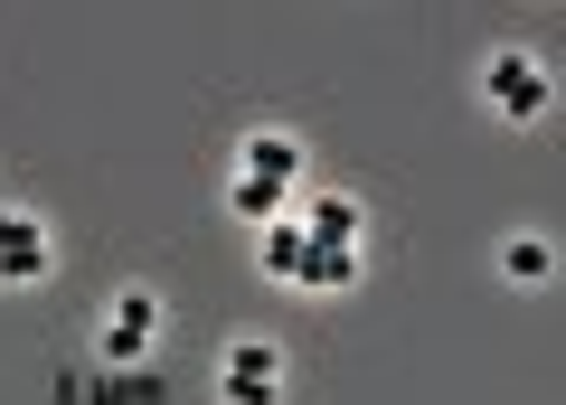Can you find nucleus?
I'll return each instance as SVG.
<instances>
[{
  "label": "nucleus",
  "instance_id": "f257e3e1",
  "mask_svg": "<svg viewBox=\"0 0 566 405\" xmlns=\"http://www.w3.org/2000/svg\"><path fill=\"white\" fill-rule=\"evenodd\" d=\"M482 104H491L501 122H538V114H547V66L528 57V47H501V57L482 66Z\"/></svg>",
  "mask_w": 566,
  "mask_h": 405
},
{
  "label": "nucleus",
  "instance_id": "20e7f679",
  "mask_svg": "<svg viewBox=\"0 0 566 405\" xmlns=\"http://www.w3.org/2000/svg\"><path fill=\"white\" fill-rule=\"evenodd\" d=\"M48 264H57V245H48V217H29V207H0V284H48Z\"/></svg>",
  "mask_w": 566,
  "mask_h": 405
},
{
  "label": "nucleus",
  "instance_id": "423d86ee",
  "mask_svg": "<svg viewBox=\"0 0 566 405\" xmlns=\"http://www.w3.org/2000/svg\"><path fill=\"white\" fill-rule=\"evenodd\" d=\"M255 264H264V284H293V292H303V274H312V236H303V217L255 226Z\"/></svg>",
  "mask_w": 566,
  "mask_h": 405
},
{
  "label": "nucleus",
  "instance_id": "6e6552de",
  "mask_svg": "<svg viewBox=\"0 0 566 405\" xmlns=\"http://www.w3.org/2000/svg\"><path fill=\"white\" fill-rule=\"evenodd\" d=\"M303 292H322V302L359 292V245H312V274H303Z\"/></svg>",
  "mask_w": 566,
  "mask_h": 405
},
{
  "label": "nucleus",
  "instance_id": "1a4fd4ad",
  "mask_svg": "<svg viewBox=\"0 0 566 405\" xmlns=\"http://www.w3.org/2000/svg\"><path fill=\"white\" fill-rule=\"evenodd\" d=\"M227 207H237L245 226H274V217H293V207H303V189H264V180H227Z\"/></svg>",
  "mask_w": 566,
  "mask_h": 405
},
{
  "label": "nucleus",
  "instance_id": "7ed1b4c3",
  "mask_svg": "<svg viewBox=\"0 0 566 405\" xmlns=\"http://www.w3.org/2000/svg\"><path fill=\"white\" fill-rule=\"evenodd\" d=\"M161 349V292H114V311H104V367H142Z\"/></svg>",
  "mask_w": 566,
  "mask_h": 405
},
{
  "label": "nucleus",
  "instance_id": "f03ea898",
  "mask_svg": "<svg viewBox=\"0 0 566 405\" xmlns=\"http://www.w3.org/2000/svg\"><path fill=\"white\" fill-rule=\"evenodd\" d=\"M218 405H283V349L274 340H227Z\"/></svg>",
  "mask_w": 566,
  "mask_h": 405
},
{
  "label": "nucleus",
  "instance_id": "9d476101",
  "mask_svg": "<svg viewBox=\"0 0 566 405\" xmlns=\"http://www.w3.org/2000/svg\"><path fill=\"white\" fill-rule=\"evenodd\" d=\"M501 274H510L520 292H528V284H547V274H557V255H547V236H510V245H501Z\"/></svg>",
  "mask_w": 566,
  "mask_h": 405
},
{
  "label": "nucleus",
  "instance_id": "0eeeda50",
  "mask_svg": "<svg viewBox=\"0 0 566 405\" xmlns=\"http://www.w3.org/2000/svg\"><path fill=\"white\" fill-rule=\"evenodd\" d=\"M293 217H303V236H312V245H359V226H368L349 189H312V199L293 207Z\"/></svg>",
  "mask_w": 566,
  "mask_h": 405
},
{
  "label": "nucleus",
  "instance_id": "39448f33",
  "mask_svg": "<svg viewBox=\"0 0 566 405\" xmlns=\"http://www.w3.org/2000/svg\"><path fill=\"white\" fill-rule=\"evenodd\" d=\"M237 180H264V189H303V142L293 132H245V151H237Z\"/></svg>",
  "mask_w": 566,
  "mask_h": 405
}]
</instances>
